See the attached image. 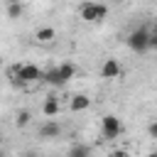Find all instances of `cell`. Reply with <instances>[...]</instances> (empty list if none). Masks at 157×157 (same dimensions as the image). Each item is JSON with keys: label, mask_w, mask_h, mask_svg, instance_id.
Here are the masks:
<instances>
[{"label": "cell", "mask_w": 157, "mask_h": 157, "mask_svg": "<svg viewBox=\"0 0 157 157\" xmlns=\"http://www.w3.org/2000/svg\"><path fill=\"white\" fill-rule=\"evenodd\" d=\"M74 74H76V66H74V64H69V61H64V64H59V66H54V69H49V71H44V76H42V81H47L49 86H54V88H59V86H64V83H69V81L74 78Z\"/></svg>", "instance_id": "obj_1"}, {"label": "cell", "mask_w": 157, "mask_h": 157, "mask_svg": "<svg viewBox=\"0 0 157 157\" xmlns=\"http://www.w3.org/2000/svg\"><path fill=\"white\" fill-rule=\"evenodd\" d=\"M108 15V5L105 2H83L78 5V17L86 22H101Z\"/></svg>", "instance_id": "obj_2"}, {"label": "cell", "mask_w": 157, "mask_h": 157, "mask_svg": "<svg viewBox=\"0 0 157 157\" xmlns=\"http://www.w3.org/2000/svg\"><path fill=\"white\" fill-rule=\"evenodd\" d=\"M128 47H130L132 52H137V54H145V52H150V32H147L145 27H140V29H132V32L128 34Z\"/></svg>", "instance_id": "obj_3"}, {"label": "cell", "mask_w": 157, "mask_h": 157, "mask_svg": "<svg viewBox=\"0 0 157 157\" xmlns=\"http://www.w3.org/2000/svg\"><path fill=\"white\" fill-rule=\"evenodd\" d=\"M123 132V123H120V118L118 115H103L101 118V135L105 137V140H115L118 135Z\"/></svg>", "instance_id": "obj_4"}, {"label": "cell", "mask_w": 157, "mask_h": 157, "mask_svg": "<svg viewBox=\"0 0 157 157\" xmlns=\"http://www.w3.org/2000/svg\"><path fill=\"white\" fill-rule=\"evenodd\" d=\"M15 69H17V76H20V81L27 86V83H37V81H42V76H44V71L37 66V64H15Z\"/></svg>", "instance_id": "obj_5"}, {"label": "cell", "mask_w": 157, "mask_h": 157, "mask_svg": "<svg viewBox=\"0 0 157 157\" xmlns=\"http://www.w3.org/2000/svg\"><path fill=\"white\" fill-rule=\"evenodd\" d=\"M118 74H120L118 59H105L101 64V78H118Z\"/></svg>", "instance_id": "obj_6"}, {"label": "cell", "mask_w": 157, "mask_h": 157, "mask_svg": "<svg viewBox=\"0 0 157 157\" xmlns=\"http://www.w3.org/2000/svg\"><path fill=\"white\" fill-rule=\"evenodd\" d=\"M59 135H61V125H59V123L47 120V123H42V125H39V137L52 140V137H59Z\"/></svg>", "instance_id": "obj_7"}, {"label": "cell", "mask_w": 157, "mask_h": 157, "mask_svg": "<svg viewBox=\"0 0 157 157\" xmlns=\"http://www.w3.org/2000/svg\"><path fill=\"white\" fill-rule=\"evenodd\" d=\"M59 110H61V108H59V98H56L54 93H49L47 101L42 103V113H44L47 118H54V115H59Z\"/></svg>", "instance_id": "obj_8"}, {"label": "cell", "mask_w": 157, "mask_h": 157, "mask_svg": "<svg viewBox=\"0 0 157 157\" xmlns=\"http://www.w3.org/2000/svg\"><path fill=\"white\" fill-rule=\"evenodd\" d=\"M91 105V98L86 96V93H76V96H71V101H69V108L74 110V113H81V110H86Z\"/></svg>", "instance_id": "obj_9"}, {"label": "cell", "mask_w": 157, "mask_h": 157, "mask_svg": "<svg viewBox=\"0 0 157 157\" xmlns=\"http://www.w3.org/2000/svg\"><path fill=\"white\" fill-rule=\"evenodd\" d=\"M66 157H91V147L86 142H74L66 152Z\"/></svg>", "instance_id": "obj_10"}, {"label": "cell", "mask_w": 157, "mask_h": 157, "mask_svg": "<svg viewBox=\"0 0 157 157\" xmlns=\"http://www.w3.org/2000/svg\"><path fill=\"white\" fill-rule=\"evenodd\" d=\"M34 39L37 42H52V39H56V29L54 27H39L34 32Z\"/></svg>", "instance_id": "obj_11"}, {"label": "cell", "mask_w": 157, "mask_h": 157, "mask_svg": "<svg viewBox=\"0 0 157 157\" xmlns=\"http://www.w3.org/2000/svg\"><path fill=\"white\" fill-rule=\"evenodd\" d=\"M5 12H7L10 20H17V17L25 12V5H22V2H5Z\"/></svg>", "instance_id": "obj_12"}, {"label": "cell", "mask_w": 157, "mask_h": 157, "mask_svg": "<svg viewBox=\"0 0 157 157\" xmlns=\"http://www.w3.org/2000/svg\"><path fill=\"white\" fill-rule=\"evenodd\" d=\"M29 120H32V113L29 110H17V115H15V125L17 128H25Z\"/></svg>", "instance_id": "obj_13"}, {"label": "cell", "mask_w": 157, "mask_h": 157, "mask_svg": "<svg viewBox=\"0 0 157 157\" xmlns=\"http://www.w3.org/2000/svg\"><path fill=\"white\" fill-rule=\"evenodd\" d=\"M147 132H150V137H157V123H155V120L150 123V128H147Z\"/></svg>", "instance_id": "obj_14"}, {"label": "cell", "mask_w": 157, "mask_h": 157, "mask_svg": "<svg viewBox=\"0 0 157 157\" xmlns=\"http://www.w3.org/2000/svg\"><path fill=\"white\" fill-rule=\"evenodd\" d=\"M108 157H128V152H125V150H115V152H110Z\"/></svg>", "instance_id": "obj_15"}, {"label": "cell", "mask_w": 157, "mask_h": 157, "mask_svg": "<svg viewBox=\"0 0 157 157\" xmlns=\"http://www.w3.org/2000/svg\"><path fill=\"white\" fill-rule=\"evenodd\" d=\"M22 157H37V152H32V150H29V152H25Z\"/></svg>", "instance_id": "obj_16"}, {"label": "cell", "mask_w": 157, "mask_h": 157, "mask_svg": "<svg viewBox=\"0 0 157 157\" xmlns=\"http://www.w3.org/2000/svg\"><path fill=\"white\" fill-rule=\"evenodd\" d=\"M147 157H157V152H150V155H147Z\"/></svg>", "instance_id": "obj_17"}, {"label": "cell", "mask_w": 157, "mask_h": 157, "mask_svg": "<svg viewBox=\"0 0 157 157\" xmlns=\"http://www.w3.org/2000/svg\"><path fill=\"white\" fill-rule=\"evenodd\" d=\"M0 157H2V155H0Z\"/></svg>", "instance_id": "obj_18"}]
</instances>
